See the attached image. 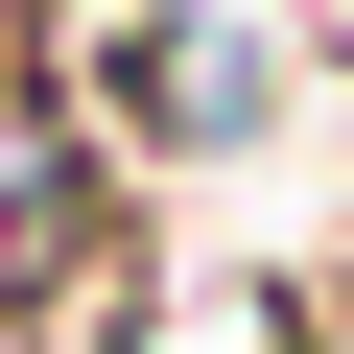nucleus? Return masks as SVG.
Here are the masks:
<instances>
[{"mask_svg":"<svg viewBox=\"0 0 354 354\" xmlns=\"http://www.w3.org/2000/svg\"><path fill=\"white\" fill-rule=\"evenodd\" d=\"M283 24H307V48H354V0H283Z\"/></svg>","mask_w":354,"mask_h":354,"instance_id":"4","label":"nucleus"},{"mask_svg":"<svg viewBox=\"0 0 354 354\" xmlns=\"http://www.w3.org/2000/svg\"><path fill=\"white\" fill-rule=\"evenodd\" d=\"M283 354H354V260H330V283H283Z\"/></svg>","mask_w":354,"mask_h":354,"instance_id":"3","label":"nucleus"},{"mask_svg":"<svg viewBox=\"0 0 354 354\" xmlns=\"http://www.w3.org/2000/svg\"><path fill=\"white\" fill-rule=\"evenodd\" d=\"M118 95H142L165 142H236V118H260V48H236V24H165V48L118 71Z\"/></svg>","mask_w":354,"mask_h":354,"instance_id":"2","label":"nucleus"},{"mask_svg":"<svg viewBox=\"0 0 354 354\" xmlns=\"http://www.w3.org/2000/svg\"><path fill=\"white\" fill-rule=\"evenodd\" d=\"M71 283H118L95 142H71V71H48V0H0V307H71Z\"/></svg>","mask_w":354,"mask_h":354,"instance_id":"1","label":"nucleus"}]
</instances>
